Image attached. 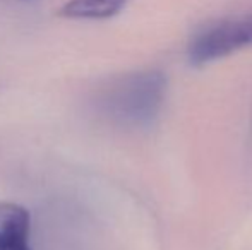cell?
Segmentation results:
<instances>
[{
  "label": "cell",
  "instance_id": "obj_1",
  "mask_svg": "<svg viewBox=\"0 0 252 250\" xmlns=\"http://www.w3.org/2000/svg\"><path fill=\"white\" fill-rule=\"evenodd\" d=\"M166 96V77L159 70L126 74L105 87L100 107L113 122L132 129L153 125Z\"/></svg>",
  "mask_w": 252,
  "mask_h": 250
},
{
  "label": "cell",
  "instance_id": "obj_2",
  "mask_svg": "<svg viewBox=\"0 0 252 250\" xmlns=\"http://www.w3.org/2000/svg\"><path fill=\"white\" fill-rule=\"evenodd\" d=\"M249 47H252V10L223 17L201 29L189 47V60L194 65H206Z\"/></svg>",
  "mask_w": 252,
  "mask_h": 250
},
{
  "label": "cell",
  "instance_id": "obj_3",
  "mask_svg": "<svg viewBox=\"0 0 252 250\" xmlns=\"http://www.w3.org/2000/svg\"><path fill=\"white\" fill-rule=\"evenodd\" d=\"M31 214L16 202H0V250H33Z\"/></svg>",
  "mask_w": 252,
  "mask_h": 250
},
{
  "label": "cell",
  "instance_id": "obj_4",
  "mask_svg": "<svg viewBox=\"0 0 252 250\" xmlns=\"http://www.w3.org/2000/svg\"><path fill=\"white\" fill-rule=\"evenodd\" d=\"M129 0H67L57 16L65 19H110L117 16Z\"/></svg>",
  "mask_w": 252,
  "mask_h": 250
}]
</instances>
